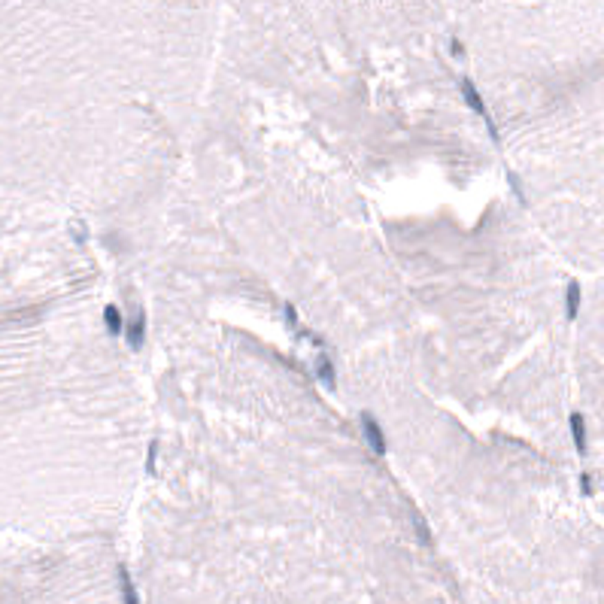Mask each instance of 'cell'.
I'll return each mask as SVG.
<instances>
[{
	"label": "cell",
	"instance_id": "cell-13",
	"mask_svg": "<svg viewBox=\"0 0 604 604\" xmlns=\"http://www.w3.org/2000/svg\"><path fill=\"white\" fill-rule=\"evenodd\" d=\"M449 52H453L456 58H462V55H465V46L458 43V40H449Z\"/></svg>",
	"mask_w": 604,
	"mask_h": 604
},
{
	"label": "cell",
	"instance_id": "cell-1",
	"mask_svg": "<svg viewBox=\"0 0 604 604\" xmlns=\"http://www.w3.org/2000/svg\"><path fill=\"white\" fill-rule=\"evenodd\" d=\"M458 88H462V97H465V104L471 106L474 113H477L480 119L486 121V128H489V137H492L495 143L501 140V134H498V128H495V121H492V116H489V110H486V104H483V95H480L477 91V86H474V82L468 79V76H465L462 82H458Z\"/></svg>",
	"mask_w": 604,
	"mask_h": 604
},
{
	"label": "cell",
	"instance_id": "cell-7",
	"mask_svg": "<svg viewBox=\"0 0 604 604\" xmlns=\"http://www.w3.org/2000/svg\"><path fill=\"white\" fill-rule=\"evenodd\" d=\"M119 590H121V604H140V595H137V586L131 574H128L125 565H119Z\"/></svg>",
	"mask_w": 604,
	"mask_h": 604
},
{
	"label": "cell",
	"instance_id": "cell-5",
	"mask_svg": "<svg viewBox=\"0 0 604 604\" xmlns=\"http://www.w3.org/2000/svg\"><path fill=\"white\" fill-rule=\"evenodd\" d=\"M568 425H571V438H574L577 453L586 456V447H590V443H586V419H583V413H571Z\"/></svg>",
	"mask_w": 604,
	"mask_h": 604
},
{
	"label": "cell",
	"instance_id": "cell-11",
	"mask_svg": "<svg viewBox=\"0 0 604 604\" xmlns=\"http://www.w3.org/2000/svg\"><path fill=\"white\" fill-rule=\"evenodd\" d=\"M70 231H73L76 243H86L88 240V231H86V225H82V222H70Z\"/></svg>",
	"mask_w": 604,
	"mask_h": 604
},
{
	"label": "cell",
	"instance_id": "cell-2",
	"mask_svg": "<svg viewBox=\"0 0 604 604\" xmlns=\"http://www.w3.org/2000/svg\"><path fill=\"white\" fill-rule=\"evenodd\" d=\"M358 425H362V434H364V440H368V447L373 449V453L386 456V431H383V425L377 422V416H373L371 410H362Z\"/></svg>",
	"mask_w": 604,
	"mask_h": 604
},
{
	"label": "cell",
	"instance_id": "cell-10",
	"mask_svg": "<svg viewBox=\"0 0 604 604\" xmlns=\"http://www.w3.org/2000/svg\"><path fill=\"white\" fill-rule=\"evenodd\" d=\"M155 462H158V440H149V449H146V471L149 474L155 471Z\"/></svg>",
	"mask_w": 604,
	"mask_h": 604
},
{
	"label": "cell",
	"instance_id": "cell-9",
	"mask_svg": "<svg viewBox=\"0 0 604 604\" xmlns=\"http://www.w3.org/2000/svg\"><path fill=\"white\" fill-rule=\"evenodd\" d=\"M282 319H286V325L292 328V331H298V328H301V316H298V310H295L292 301L282 304Z\"/></svg>",
	"mask_w": 604,
	"mask_h": 604
},
{
	"label": "cell",
	"instance_id": "cell-12",
	"mask_svg": "<svg viewBox=\"0 0 604 604\" xmlns=\"http://www.w3.org/2000/svg\"><path fill=\"white\" fill-rule=\"evenodd\" d=\"M580 489H583L586 495L592 492V477H590V474H580Z\"/></svg>",
	"mask_w": 604,
	"mask_h": 604
},
{
	"label": "cell",
	"instance_id": "cell-6",
	"mask_svg": "<svg viewBox=\"0 0 604 604\" xmlns=\"http://www.w3.org/2000/svg\"><path fill=\"white\" fill-rule=\"evenodd\" d=\"M104 328L113 334V338L125 334V316H121V310L116 307V304H106L104 307Z\"/></svg>",
	"mask_w": 604,
	"mask_h": 604
},
{
	"label": "cell",
	"instance_id": "cell-4",
	"mask_svg": "<svg viewBox=\"0 0 604 604\" xmlns=\"http://www.w3.org/2000/svg\"><path fill=\"white\" fill-rule=\"evenodd\" d=\"M313 368H316V377H319V383H322L325 389H338V371H334V362L328 358L325 353H319L316 355V362H313Z\"/></svg>",
	"mask_w": 604,
	"mask_h": 604
},
{
	"label": "cell",
	"instance_id": "cell-3",
	"mask_svg": "<svg viewBox=\"0 0 604 604\" xmlns=\"http://www.w3.org/2000/svg\"><path fill=\"white\" fill-rule=\"evenodd\" d=\"M125 340H128V347L134 349H143V343H146V313H137V316L131 319V322H125Z\"/></svg>",
	"mask_w": 604,
	"mask_h": 604
},
{
	"label": "cell",
	"instance_id": "cell-8",
	"mask_svg": "<svg viewBox=\"0 0 604 604\" xmlns=\"http://www.w3.org/2000/svg\"><path fill=\"white\" fill-rule=\"evenodd\" d=\"M580 282L577 280H571L568 282V292H565V316L568 319H577V313H580Z\"/></svg>",
	"mask_w": 604,
	"mask_h": 604
}]
</instances>
